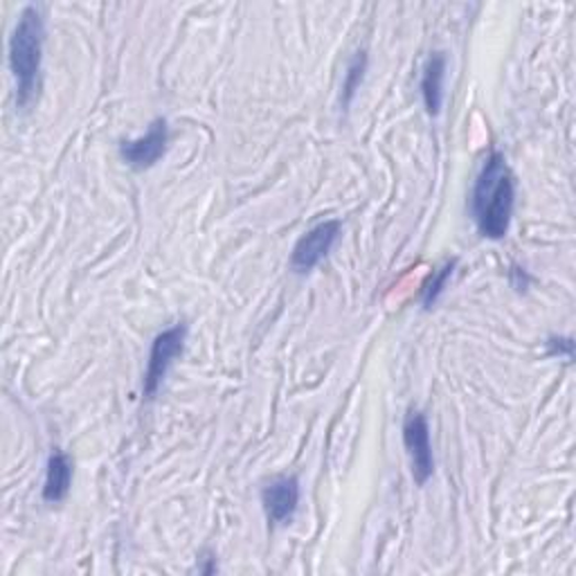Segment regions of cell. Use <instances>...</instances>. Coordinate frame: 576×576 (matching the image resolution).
I'll return each mask as SVG.
<instances>
[{"label": "cell", "instance_id": "6da1fadb", "mask_svg": "<svg viewBox=\"0 0 576 576\" xmlns=\"http://www.w3.org/2000/svg\"><path fill=\"white\" fill-rule=\"evenodd\" d=\"M515 203V181L500 151H493L476 181L470 213L482 237L500 241L507 237Z\"/></svg>", "mask_w": 576, "mask_h": 576}, {"label": "cell", "instance_id": "7a4b0ae2", "mask_svg": "<svg viewBox=\"0 0 576 576\" xmlns=\"http://www.w3.org/2000/svg\"><path fill=\"white\" fill-rule=\"evenodd\" d=\"M45 21L36 6H28L10 39V70L17 81L19 107H28L39 88L41 62H43Z\"/></svg>", "mask_w": 576, "mask_h": 576}, {"label": "cell", "instance_id": "3957f363", "mask_svg": "<svg viewBox=\"0 0 576 576\" xmlns=\"http://www.w3.org/2000/svg\"><path fill=\"white\" fill-rule=\"evenodd\" d=\"M185 338H187V327L185 325H176L163 334L155 336L153 345H151V354H149V362H146V372H144V383H142V392L144 399H153L159 394L172 362L183 354L185 347Z\"/></svg>", "mask_w": 576, "mask_h": 576}, {"label": "cell", "instance_id": "277c9868", "mask_svg": "<svg viewBox=\"0 0 576 576\" xmlns=\"http://www.w3.org/2000/svg\"><path fill=\"white\" fill-rule=\"evenodd\" d=\"M403 444L410 455L412 476L419 487H424L435 474V457L431 444V428L424 412L412 410L403 424Z\"/></svg>", "mask_w": 576, "mask_h": 576}, {"label": "cell", "instance_id": "5b68a950", "mask_svg": "<svg viewBox=\"0 0 576 576\" xmlns=\"http://www.w3.org/2000/svg\"><path fill=\"white\" fill-rule=\"evenodd\" d=\"M340 232H343V226L336 219L323 221L316 228H311L306 235L300 237V241L293 248L291 269L300 275L316 269L320 261L332 252Z\"/></svg>", "mask_w": 576, "mask_h": 576}, {"label": "cell", "instance_id": "8992f818", "mask_svg": "<svg viewBox=\"0 0 576 576\" xmlns=\"http://www.w3.org/2000/svg\"><path fill=\"white\" fill-rule=\"evenodd\" d=\"M167 140H170L167 120L159 118V120L151 122L149 131L142 138L122 142L120 144V155H122V161L131 170L144 172V170L153 167L155 163L163 159L165 151H167Z\"/></svg>", "mask_w": 576, "mask_h": 576}, {"label": "cell", "instance_id": "52a82bcc", "mask_svg": "<svg viewBox=\"0 0 576 576\" xmlns=\"http://www.w3.org/2000/svg\"><path fill=\"white\" fill-rule=\"evenodd\" d=\"M261 504H264V511L271 522H289L300 504V482L293 476H282L269 482L261 491Z\"/></svg>", "mask_w": 576, "mask_h": 576}, {"label": "cell", "instance_id": "ba28073f", "mask_svg": "<svg viewBox=\"0 0 576 576\" xmlns=\"http://www.w3.org/2000/svg\"><path fill=\"white\" fill-rule=\"evenodd\" d=\"M73 487V461L66 453L55 450L47 459L45 468V485H43V500L57 504L68 498Z\"/></svg>", "mask_w": 576, "mask_h": 576}, {"label": "cell", "instance_id": "9c48e42d", "mask_svg": "<svg viewBox=\"0 0 576 576\" xmlns=\"http://www.w3.org/2000/svg\"><path fill=\"white\" fill-rule=\"evenodd\" d=\"M444 77H446V57L444 52H435L426 62L424 75H422V97L426 104V111L435 118L442 111L444 101Z\"/></svg>", "mask_w": 576, "mask_h": 576}, {"label": "cell", "instance_id": "30bf717a", "mask_svg": "<svg viewBox=\"0 0 576 576\" xmlns=\"http://www.w3.org/2000/svg\"><path fill=\"white\" fill-rule=\"evenodd\" d=\"M453 271H455V261H446V264L437 271V273H433L431 275V280L424 284V291H422V302H424V306L426 308H431L437 300H439V295L444 293V289H446V284H448V280L453 278Z\"/></svg>", "mask_w": 576, "mask_h": 576}, {"label": "cell", "instance_id": "8fae6325", "mask_svg": "<svg viewBox=\"0 0 576 576\" xmlns=\"http://www.w3.org/2000/svg\"><path fill=\"white\" fill-rule=\"evenodd\" d=\"M365 68H368V57H365V52H358V55L351 59L349 68H347V77H345V86H343V101L345 107H349L356 90L360 88L362 84V77H365Z\"/></svg>", "mask_w": 576, "mask_h": 576}, {"label": "cell", "instance_id": "7c38bea8", "mask_svg": "<svg viewBox=\"0 0 576 576\" xmlns=\"http://www.w3.org/2000/svg\"><path fill=\"white\" fill-rule=\"evenodd\" d=\"M552 356H572V340L569 338H552L550 340Z\"/></svg>", "mask_w": 576, "mask_h": 576}]
</instances>
